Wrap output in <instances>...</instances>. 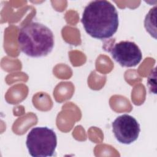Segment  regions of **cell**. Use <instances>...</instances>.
<instances>
[{
  "mask_svg": "<svg viewBox=\"0 0 157 157\" xmlns=\"http://www.w3.org/2000/svg\"><path fill=\"white\" fill-rule=\"evenodd\" d=\"M109 52L113 59L123 67H134L142 59V52L134 42L126 40L116 43Z\"/></svg>",
  "mask_w": 157,
  "mask_h": 157,
  "instance_id": "cell-5",
  "label": "cell"
},
{
  "mask_svg": "<svg viewBox=\"0 0 157 157\" xmlns=\"http://www.w3.org/2000/svg\"><path fill=\"white\" fill-rule=\"evenodd\" d=\"M81 22L90 36L98 39H106L112 37L118 29V14L109 1H93L85 7Z\"/></svg>",
  "mask_w": 157,
  "mask_h": 157,
  "instance_id": "cell-1",
  "label": "cell"
},
{
  "mask_svg": "<svg viewBox=\"0 0 157 157\" xmlns=\"http://www.w3.org/2000/svg\"><path fill=\"white\" fill-rule=\"evenodd\" d=\"M112 131L116 139L121 144H131L136 141L140 131V124L132 116L123 114L112 123Z\"/></svg>",
  "mask_w": 157,
  "mask_h": 157,
  "instance_id": "cell-4",
  "label": "cell"
},
{
  "mask_svg": "<svg viewBox=\"0 0 157 157\" xmlns=\"http://www.w3.org/2000/svg\"><path fill=\"white\" fill-rule=\"evenodd\" d=\"M21 51L31 57L47 56L53 50L55 39L51 29L39 22H31L23 26L17 37Z\"/></svg>",
  "mask_w": 157,
  "mask_h": 157,
  "instance_id": "cell-2",
  "label": "cell"
},
{
  "mask_svg": "<svg viewBox=\"0 0 157 157\" xmlns=\"http://www.w3.org/2000/svg\"><path fill=\"white\" fill-rule=\"evenodd\" d=\"M26 145L31 156H52L56 148L57 137L48 127H36L28 133Z\"/></svg>",
  "mask_w": 157,
  "mask_h": 157,
  "instance_id": "cell-3",
  "label": "cell"
}]
</instances>
